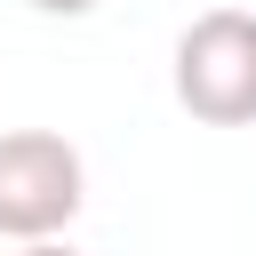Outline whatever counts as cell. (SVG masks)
<instances>
[{"instance_id": "1", "label": "cell", "mask_w": 256, "mask_h": 256, "mask_svg": "<svg viewBox=\"0 0 256 256\" xmlns=\"http://www.w3.org/2000/svg\"><path fill=\"white\" fill-rule=\"evenodd\" d=\"M168 88L200 128H256V8H200L176 32Z\"/></svg>"}, {"instance_id": "2", "label": "cell", "mask_w": 256, "mask_h": 256, "mask_svg": "<svg viewBox=\"0 0 256 256\" xmlns=\"http://www.w3.org/2000/svg\"><path fill=\"white\" fill-rule=\"evenodd\" d=\"M80 200H88V168H80L72 136H56V128H0V240H16V248L64 240Z\"/></svg>"}, {"instance_id": "3", "label": "cell", "mask_w": 256, "mask_h": 256, "mask_svg": "<svg viewBox=\"0 0 256 256\" xmlns=\"http://www.w3.org/2000/svg\"><path fill=\"white\" fill-rule=\"evenodd\" d=\"M24 8H40V16H88V8H104V0H24Z\"/></svg>"}, {"instance_id": "4", "label": "cell", "mask_w": 256, "mask_h": 256, "mask_svg": "<svg viewBox=\"0 0 256 256\" xmlns=\"http://www.w3.org/2000/svg\"><path fill=\"white\" fill-rule=\"evenodd\" d=\"M16 256H80V248H64V240H40V248H16Z\"/></svg>"}]
</instances>
